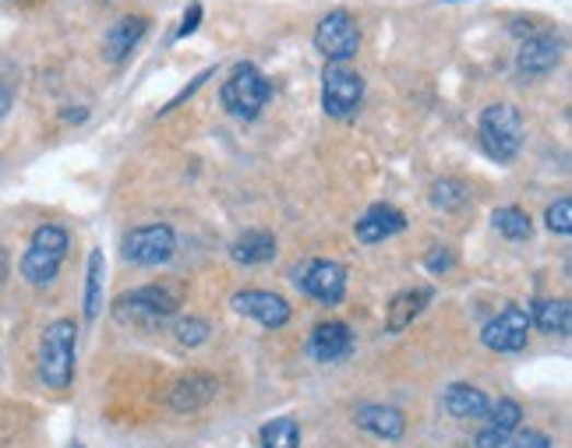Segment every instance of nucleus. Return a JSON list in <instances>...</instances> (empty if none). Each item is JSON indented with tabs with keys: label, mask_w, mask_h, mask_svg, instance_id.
Segmentation results:
<instances>
[{
	"label": "nucleus",
	"mask_w": 572,
	"mask_h": 448,
	"mask_svg": "<svg viewBox=\"0 0 572 448\" xmlns=\"http://www.w3.org/2000/svg\"><path fill=\"white\" fill-rule=\"evenodd\" d=\"M8 275V261H4V251H0V280Z\"/></svg>",
	"instance_id": "33"
},
{
	"label": "nucleus",
	"mask_w": 572,
	"mask_h": 448,
	"mask_svg": "<svg viewBox=\"0 0 572 448\" xmlns=\"http://www.w3.org/2000/svg\"><path fill=\"white\" fill-rule=\"evenodd\" d=\"M545 223H548L551 234L569 237V234H572V198H559V202H555V205L548 209Z\"/></svg>",
	"instance_id": "28"
},
{
	"label": "nucleus",
	"mask_w": 572,
	"mask_h": 448,
	"mask_svg": "<svg viewBox=\"0 0 572 448\" xmlns=\"http://www.w3.org/2000/svg\"><path fill=\"white\" fill-rule=\"evenodd\" d=\"M149 22L142 19V14H124V19L106 33L103 39V50H106V60H114V64H120L124 57H131V50L138 43H142Z\"/></svg>",
	"instance_id": "16"
},
{
	"label": "nucleus",
	"mask_w": 572,
	"mask_h": 448,
	"mask_svg": "<svg viewBox=\"0 0 572 448\" xmlns=\"http://www.w3.org/2000/svg\"><path fill=\"white\" fill-rule=\"evenodd\" d=\"M230 307H234L237 315L258 321V326L266 329H283L290 321V304L280 297V293H266V290H241L230 297Z\"/></svg>",
	"instance_id": "9"
},
{
	"label": "nucleus",
	"mask_w": 572,
	"mask_h": 448,
	"mask_svg": "<svg viewBox=\"0 0 572 448\" xmlns=\"http://www.w3.org/2000/svg\"><path fill=\"white\" fill-rule=\"evenodd\" d=\"M364 99V79L353 74L343 64H332L322 71V106L332 120H350L358 114V106Z\"/></svg>",
	"instance_id": "6"
},
{
	"label": "nucleus",
	"mask_w": 572,
	"mask_h": 448,
	"mask_svg": "<svg viewBox=\"0 0 572 448\" xmlns=\"http://www.w3.org/2000/svg\"><path fill=\"white\" fill-rule=\"evenodd\" d=\"M8 110H11V89L0 82V117H4Z\"/></svg>",
	"instance_id": "32"
},
{
	"label": "nucleus",
	"mask_w": 572,
	"mask_h": 448,
	"mask_svg": "<svg viewBox=\"0 0 572 448\" xmlns=\"http://www.w3.org/2000/svg\"><path fill=\"white\" fill-rule=\"evenodd\" d=\"M230 255H234V261H241V266H261V261L276 258V237L269 229H247V234L234 240Z\"/></svg>",
	"instance_id": "20"
},
{
	"label": "nucleus",
	"mask_w": 572,
	"mask_h": 448,
	"mask_svg": "<svg viewBox=\"0 0 572 448\" xmlns=\"http://www.w3.org/2000/svg\"><path fill=\"white\" fill-rule=\"evenodd\" d=\"M198 22H202V8L198 4H191L188 8V14H184V22H180V28H177V39H184V36H191L195 28H198Z\"/></svg>",
	"instance_id": "30"
},
{
	"label": "nucleus",
	"mask_w": 572,
	"mask_h": 448,
	"mask_svg": "<svg viewBox=\"0 0 572 448\" xmlns=\"http://www.w3.org/2000/svg\"><path fill=\"white\" fill-rule=\"evenodd\" d=\"M65 255H68V229L54 226V223H43L33 234V240H28V251L22 258V275L33 286L54 283Z\"/></svg>",
	"instance_id": "4"
},
{
	"label": "nucleus",
	"mask_w": 572,
	"mask_h": 448,
	"mask_svg": "<svg viewBox=\"0 0 572 448\" xmlns=\"http://www.w3.org/2000/svg\"><path fill=\"white\" fill-rule=\"evenodd\" d=\"M358 427H364L367 435L385 438V441H399L407 435V416L396 406H361L358 410Z\"/></svg>",
	"instance_id": "18"
},
{
	"label": "nucleus",
	"mask_w": 572,
	"mask_h": 448,
	"mask_svg": "<svg viewBox=\"0 0 572 448\" xmlns=\"http://www.w3.org/2000/svg\"><path fill=\"white\" fill-rule=\"evenodd\" d=\"M505 448H551L548 435H540V431H527V435H520L513 445H505Z\"/></svg>",
	"instance_id": "29"
},
{
	"label": "nucleus",
	"mask_w": 572,
	"mask_h": 448,
	"mask_svg": "<svg viewBox=\"0 0 572 448\" xmlns=\"http://www.w3.org/2000/svg\"><path fill=\"white\" fill-rule=\"evenodd\" d=\"M103 275H106V261L103 251L89 255V275H85V318L96 321L100 318V307H103Z\"/></svg>",
	"instance_id": "23"
},
{
	"label": "nucleus",
	"mask_w": 572,
	"mask_h": 448,
	"mask_svg": "<svg viewBox=\"0 0 572 448\" xmlns=\"http://www.w3.org/2000/svg\"><path fill=\"white\" fill-rule=\"evenodd\" d=\"M215 378L209 375H188V378H180L174 389H170V406H174L177 413H195V410H202L212 403V396H215Z\"/></svg>",
	"instance_id": "17"
},
{
	"label": "nucleus",
	"mask_w": 572,
	"mask_h": 448,
	"mask_svg": "<svg viewBox=\"0 0 572 448\" xmlns=\"http://www.w3.org/2000/svg\"><path fill=\"white\" fill-rule=\"evenodd\" d=\"M261 448H301V427L290 416H276L261 427Z\"/></svg>",
	"instance_id": "26"
},
{
	"label": "nucleus",
	"mask_w": 572,
	"mask_h": 448,
	"mask_svg": "<svg viewBox=\"0 0 572 448\" xmlns=\"http://www.w3.org/2000/svg\"><path fill=\"white\" fill-rule=\"evenodd\" d=\"M404 226H407V215L393 209V205H371L358 226H353V234H358L361 244H382V240H389L396 234H404Z\"/></svg>",
	"instance_id": "14"
},
{
	"label": "nucleus",
	"mask_w": 572,
	"mask_h": 448,
	"mask_svg": "<svg viewBox=\"0 0 572 448\" xmlns=\"http://www.w3.org/2000/svg\"><path fill=\"white\" fill-rule=\"evenodd\" d=\"M435 258H428V269L431 272H445V269H453V258H450V251H431Z\"/></svg>",
	"instance_id": "31"
},
{
	"label": "nucleus",
	"mask_w": 572,
	"mask_h": 448,
	"mask_svg": "<svg viewBox=\"0 0 572 448\" xmlns=\"http://www.w3.org/2000/svg\"><path fill=\"white\" fill-rule=\"evenodd\" d=\"M428 300H431V290H404V293H396L393 304H389V315H385V329L404 332L410 321L424 311Z\"/></svg>",
	"instance_id": "21"
},
{
	"label": "nucleus",
	"mask_w": 572,
	"mask_h": 448,
	"mask_svg": "<svg viewBox=\"0 0 572 448\" xmlns=\"http://www.w3.org/2000/svg\"><path fill=\"white\" fill-rule=\"evenodd\" d=\"M559 57H562V43L540 33V36H530L527 43L520 46V71L523 74H548L559 68Z\"/></svg>",
	"instance_id": "15"
},
{
	"label": "nucleus",
	"mask_w": 572,
	"mask_h": 448,
	"mask_svg": "<svg viewBox=\"0 0 572 448\" xmlns=\"http://www.w3.org/2000/svg\"><path fill=\"white\" fill-rule=\"evenodd\" d=\"M174 335H177L180 346H202L209 339V326L202 318H180L174 326Z\"/></svg>",
	"instance_id": "27"
},
{
	"label": "nucleus",
	"mask_w": 572,
	"mask_h": 448,
	"mask_svg": "<svg viewBox=\"0 0 572 448\" xmlns=\"http://www.w3.org/2000/svg\"><path fill=\"white\" fill-rule=\"evenodd\" d=\"M174 247H177L174 229L163 223H152V226H138L124 237V258H128L131 266H163V261L174 258Z\"/></svg>",
	"instance_id": "8"
},
{
	"label": "nucleus",
	"mask_w": 572,
	"mask_h": 448,
	"mask_svg": "<svg viewBox=\"0 0 572 448\" xmlns=\"http://www.w3.org/2000/svg\"><path fill=\"white\" fill-rule=\"evenodd\" d=\"M74 339L79 329L74 321L60 318L54 326H46L43 343H39V378L50 385V389H68L74 378Z\"/></svg>",
	"instance_id": "2"
},
{
	"label": "nucleus",
	"mask_w": 572,
	"mask_h": 448,
	"mask_svg": "<svg viewBox=\"0 0 572 448\" xmlns=\"http://www.w3.org/2000/svg\"><path fill=\"white\" fill-rule=\"evenodd\" d=\"M353 350V332L343 321H322V326L312 329V339H307V353L318 361V364H336L350 357Z\"/></svg>",
	"instance_id": "13"
},
{
	"label": "nucleus",
	"mask_w": 572,
	"mask_h": 448,
	"mask_svg": "<svg viewBox=\"0 0 572 448\" xmlns=\"http://www.w3.org/2000/svg\"><path fill=\"white\" fill-rule=\"evenodd\" d=\"M442 403H445V410H450L453 416H459V421H477V416H485L491 410V399L477 389V385H463V381H456V385L445 389Z\"/></svg>",
	"instance_id": "19"
},
{
	"label": "nucleus",
	"mask_w": 572,
	"mask_h": 448,
	"mask_svg": "<svg viewBox=\"0 0 572 448\" xmlns=\"http://www.w3.org/2000/svg\"><path fill=\"white\" fill-rule=\"evenodd\" d=\"M485 416H488V424L481 427V435H477L474 445L477 448H505L523 424V406L513 403V399H499V406H491Z\"/></svg>",
	"instance_id": "12"
},
{
	"label": "nucleus",
	"mask_w": 572,
	"mask_h": 448,
	"mask_svg": "<svg viewBox=\"0 0 572 448\" xmlns=\"http://www.w3.org/2000/svg\"><path fill=\"white\" fill-rule=\"evenodd\" d=\"M297 286L322 304H339L347 293V269L339 261H312L297 275Z\"/></svg>",
	"instance_id": "11"
},
{
	"label": "nucleus",
	"mask_w": 572,
	"mask_h": 448,
	"mask_svg": "<svg viewBox=\"0 0 572 448\" xmlns=\"http://www.w3.org/2000/svg\"><path fill=\"white\" fill-rule=\"evenodd\" d=\"M431 205L442 209V212H456L470 202V188L463 180H453V177H445L439 184H431Z\"/></svg>",
	"instance_id": "25"
},
{
	"label": "nucleus",
	"mask_w": 572,
	"mask_h": 448,
	"mask_svg": "<svg viewBox=\"0 0 572 448\" xmlns=\"http://www.w3.org/2000/svg\"><path fill=\"white\" fill-rule=\"evenodd\" d=\"M177 307H180V293L156 283V286L120 293L114 300V315H117V321H128V326L152 329V326H163L166 318H174Z\"/></svg>",
	"instance_id": "1"
},
{
	"label": "nucleus",
	"mask_w": 572,
	"mask_h": 448,
	"mask_svg": "<svg viewBox=\"0 0 572 448\" xmlns=\"http://www.w3.org/2000/svg\"><path fill=\"white\" fill-rule=\"evenodd\" d=\"M269 96H272L269 79L252 64L234 68V74H230L226 85H223V106H226V114L237 117V120H255L261 110H266Z\"/></svg>",
	"instance_id": "5"
},
{
	"label": "nucleus",
	"mask_w": 572,
	"mask_h": 448,
	"mask_svg": "<svg viewBox=\"0 0 572 448\" xmlns=\"http://www.w3.org/2000/svg\"><path fill=\"white\" fill-rule=\"evenodd\" d=\"M491 223H494V229L505 237V240H527L530 237V215L523 212V209H516V205H505V209H494V215H491Z\"/></svg>",
	"instance_id": "24"
},
{
	"label": "nucleus",
	"mask_w": 572,
	"mask_h": 448,
	"mask_svg": "<svg viewBox=\"0 0 572 448\" xmlns=\"http://www.w3.org/2000/svg\"><path fill=\"white\" fill-rule=\"evenodd\" d=\"M527 335H530V318L523 307H505L499 311V318H491L481 339L488 350H499V353H516L527 346Z\"/></svg>",
	"instance_id": "10"
},
{
	"label": "nucleus",
	"mask_w": 572,
	"mask_h": 448,
	"mask_svg": "<svg viewBox=\"0 0 572 448\" xmlns=\"http://www.w3.org/2000/svg\"><path fill=\"white\" fill-rule=\"evenodd\" d=\"M477 134H481V145L491 160L509 163L520 156L523 149V117L516 106L509 103H494L481 114V123H477Z\"/></svg>",
	"instance_id": "3"
},
{
	"label": "nucleus",
	"mask_w": 572,
	"mask_h": 448,
	"mask_svg": "<svg viewBox=\"0 0 572 448\" xmlns=\"http://www.w3.org/2000/svg\"><path fill=\"white\" fill-rule=\"evenodd\" d=\"M71 448H82V445H71Z\"/></svg>",
	"instance_id": "34"
},
{
	"label": "nucleus",
	"mask_w": 572,
	"mask_h": 448,
	"mask_svg": "<svg viewBox=\"0 0 572 448\" xmlns=\"http://www.w3.org/2000/svg\"><path fill=\"white\" fill-rule=\"evenodd\" d=\"M527 318L534 321V326L540 329V332H548V335H565L569 332V300H555V297H548V300H534V307L527 311Z\"/></svg>",
	"instance_id": "22"
},
{
	"label": "nucleus",
	"mask_w": 572,
	"mask_h": 448,
	"mask_svg": "<svg viewBox=\"0 0 572 448\" xmlns=\"http://www.w3.org/2000/svg\"><path fill=\"white\" fill-rule=\"evenodd\" d=\"M315 46L322 57L332 60V64H343V60L358 57V50H361V28L347 11H329L315 28Z\"/></svg>",
	"instance_id": "7"
}]
</instances>
